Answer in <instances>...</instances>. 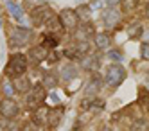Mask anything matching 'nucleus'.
Wrapping results in <instances>:
<instances>
[{
	"mask_svg": "<svg viewBox=\"0 0 149 131\" xmlns=\"http://www.w3.org/2000/svg\"><path fill=\"white\" fill-rule=\"evenodd\" d=\"M61 118H63V108L50 110V111H49V117H47V126H49L50 129L58 128V124L61 122Z\"/></svg>",
	"mask_w": 149,
	"mask_h": 131,
	"instance_id": "13",
	"label": "nucleus"
},
{
	"mask_svg": "<svg viewBox=\"0 0 149 131\" xmlns=\"http://www.w3.org/2000/svg\"><path fill=\"white\" fill-rule=\"evenodd\" d=\"M147 38H149V32H147Z\"/></svg>",
	"mask_w": 149,
	"mask_h": 131,
	"instance_id": "37",
	"label": "nucleus"
},
{
	"mask_svg": "<svg viewBox=\"0 0 149 131\" xmlns=\"http://www.w3.org/2000/svg\"><path fill=\"white\" fill-rule=\"evenodd\" d=\"M50 101H52V102H56V104H58V102H59V95H58L56 92H52V93H50Z\"/></svg>",
	"mask_w": 149,
	"mask_h": 131,
	"instance_id": "30",
	"label": "nucleus"
},
{
	"mask_svg": "<svg viewBox=\"0 0 149 131\" xmlns=\"http://www.w3.org/2000/svg\"><path fill=\"white\" fill-rule=\"evenodd\" d=\"M146 18H147V20H149V4H147V6H146Z\"/></svg>",
	"mask_w": 149,
	"mask_h": 131,
	"instance_id": "33",
	"label": "nucleus"
},
{
	"mask_svg": "<svg viewBox=\"0 0 149 131\" xmlns=\"http://www.w3.org/2000/svg\"><path fill=\"white\" fill-rule=\"evenodd\" d=\"M130 131H149V126H147L144 121H138V122H135V124L130 128Z\"/></svg>",
	"mask_w": 149,
	"mask_h": 131,
	"instance_id": "25",
	"label": "nucleus"
},
{
	"mask_svg": "<svg viewBox=\"0 0 149 131\" xmlns=\"http://www.w3.org/2000/svg\"><path fill=\"white\" fill-rule=\"evenodd\" d=\"M77 67L74 63H68V65H65V67L61 68V77L65 79V81H72V79H76L77 77Z\"/></svg>",
	"mask_w": 149,
	"mask_h": 131,
	"instance_id": "15",
	"label": "nucleus"
},
{
	"mask_svg": "<svg viewBox=\"0 0 149 131\" xmlns=\"http://www.w3.org/2000/svg\"><path fill=\"white\" fill-rule=\"evenodd\" d=\"M104 102L102 101H97V102H95V106H102ZM83 106H92V102H83Z\"/></svg>",
	"mask_w": 149,
	"mask_h": 131,
	"instance_id": "32",
	"label": "nucleus"
},
{
	"mask_svg": "<svg viewBox=\"0 0 149 131\" xmlns=\"http://www.w3.org/2000/svg\"><path fill=\"white\" fill-rule=\"evenodd\" d=\"M77 2H79V4H81V2H84V0H77Z\"/></svg>",
	"mask_w": 149,
	"mask_h": 131,
	"instance_id": "36",
	"label": "nucleus"
},
{
	"mask_svg": "<svg viewBox=\"0 0 149 131\" xmlns=\"http://www.w3.org/2000/svg\"><path fill=\"white\" fill-rule=\"evenodd\" d=\"M102 22H104V25L108 29H115L117 25H119V22H120V13L115 7H111V9H108L102 15Z\"/></svg>",
	"mask_w": 149,
	"mask_h": 131,
	"instance_id": "8",
	"label": "nucleus"
},
{
	"mask_svg": "<svg viewBox=\"0 0 149 131\" xmlns=\"http://www.w3.org/2000/svg\"><path fill=\"white\" fill-rule=\"evenodd\" d=\"M95 45H97V49L104 50L110 47V34L108 32H101V34L95 36Z\"/></svg>",
	"mask_w": 149,
	"mask_h": 131,
	"instance_id": "18",
	"label": "nucleus"
},
{
	"mask_svg": "<svg viewBox=\"0 0 149 131\" xmlns=\"http://www.w3.org/2000/svg\"><path fill=\"white\" fill-rule=\"evenodd\" d=\"M2 90H4L6 97H9V99H11V95L15 93V86H13V83H11V81H6V83H4V86H2Z\"/></svg>",
	"mask_w": 149,
	"mask_h": 131,
	"instance_id": "24",
	"label": "nucleus"
},
{
	"mask_svg": "<svg viewBox=\"0 0 149 131\" xmlns=\"http://www.w3.org/2000/svg\"><path fill=\"white\" fill-rule=\"evenodd\" d=\"M147 111H149V108H147Z\"/></svg>",
	"mask_w": 149,
	"mask_h": 131,
	"instance_id": "38",
	"label": "nucleus"
},
{
	"mask_svg": "<svg viewBox=\"0 0 149 131\" xmlns=\"http://www.w3.org/2000/svg\"><path fill=\"white\" fill-rule=\"evenodd\" d=\"M120 4H122V9L124 11H131L138 4V0H120Z\"/></svg>",
	"mask_w": 149,
	"mask_h": 131,
	"instance_id": "26",
	"label": "nucleus"
},
{
	"mask_svg": "<svg viewBox=\"0 0 149 131\" xmlns=\"http://www.w3.org/2000/svg\"><path fill=\"white\" fill-rule=\"evenodd\" d=\"M45 25H47V32H49V34H58L59 29L63 27V25H61V22H59V18H56V16H52Z\"/></svg>",
	"mask_w": 149,
	"mask_h": 131,
	"instance_id": "19",
	"label": "nucleus"
},
{
	"mask_svg": "<svg viewBox=\"0 0 149 131\" xmlns=\"http://www.w3.org/2000/svg\"><path fill=\"white\" fill-rule=\"evenodd\" d=\"M106 84L111 86V88H117V86H120L122 81L126 79V70L124 67H120L119 63H113L108 67V70H106Z\"/></svg>",
	"mask_w": 149,
	"mask_h": 131,
	"instance_id": "3",
	"label": "nucleus"
},
{
	"mask_svg": "<svg viewBox=\"0 0 149 131\" xmlns=\"http://www.w3.org/2000/svg\"><path fill=\"white\" fill-rule=\"evenodd\" d=\"M18 104L16 101L9 99V97H6V99L0 101V115H2L4 118H15L18 115Z\"/></svg>",
	"mask_w": 149,
	"mask_h": 131,
	"instance_id": "7",
	"label": "nucleus"
},
{
	"mask_svg": "<svg viewBox=\"0 0 149 131\" xmlns=\"http://www.w3.org/2000/svg\"><path fill=\"white\" fill-rule=\"evenodd\" d=\"M33 38V31H31L29 27H13L11 32H9V41H11L13 47H24L29 43V40Z\"/></svg>",
	"mask_w": 149,
	"mask_h": 131,
	"instance_id": "2",
	"label": "nucleus"
},
{
	"mask_svg": "<svg viewBox=\"0 0 149 131\" xmlns=\"http://www.w3.org/2000/svg\"><path fill=\"white\" fill-rule=\"evenodd\" d=\"M90 7H92V9H101V7H102V2H101V0H93Z\"/></svg>",
	"mask_w": 149,
	"mask_h": 131,
	"instance_id": "29",
	"label": "nucleus"
},
{
	"mask_svg": "<svg viewBox=\"0 0 149 131\" xmlns=\"http://www.w3.org/2000/svg\"><path fill=\"white\" fill-rule=\"evenodd\" d=\"M101 131H113V129H111V128H102Z\"/></svg>",
	"mask_w": 149,
	"mask_h": 131,
	"instance_id": "34",
	"label": "nucleus"
},
{
	"mask_svg": "<svg viewBox=\"0 0 149 131\" xmlns=\"http://www.w3.org/2000/svg\"><path fill=\"white\" fill-rule=\"evenodd\" d=\"M101 88H102V79L99 75H93V77L88 81V84L84 86V95L86 97H95L97 93H101Z\"/></svg>",
	"mask_w": 149,
	"mask_h": 131,
	"instance_id": "9",
	"label": "nucleus"
},
{
	"mask_svg": "<svg viewBox=\"0 0 149 131\" xmlns=\"http://www.w3.org/2000/svg\"><path fill=\"white\" fill-rule=\"evenodd\" d=\"M45 58H47V47H43V45L33 47L29 50V54H27V59L33 61V63H41Z\"/></svg>",
	"mask_w": 149,
	"mask_h": 131,
	"instance_id": "10",
	"label": "nucleus"
},
{
	"mask_svg": "<svg viewBox=\"0 0 149 131\" xmlns=\"http://www.w3.org/2000/svg\"><path fill=\"white\" fill-rule=\"evenodd\" d=\"M52 16H54V15H52V11H50L49 6H38V7L33 9V13H31V18H33V24L34 25H43V24H47Z\"/></svg>",
	"mask_w": 149,
	"mask_h": 131,
	"instance_id": "5",
	"label": "nucleus"
},
{
	"mask_svg": "<svg viewBox=\"0 0 149 131\" xmlns=\"http://www.w3.org/2000/svg\"><path fill=\"white\" fill-rule=\"evenodd\" d=\"M77 20H79V16L74 9H63L59 13V22H61L63 29H67V31L77 29Z\"/></svg>",
	"mask_w": 149,
	"mask_h": 131,
	"instance_id": "6",
	"label": "nucleus"
},
{
	"mask_svg": "<svg viewBox=\"0 0 149 131\" xmlns=\"http://www.w3.org/2000/svg\"><path fill=\"white\" fill-rule=\"evenodd\" d=\"M104 2H106V6L111 9V7H115L117 4H120V0H104Z\"/></svg>",
	"mask_w": 149,
	"mask_h": 131,
	"instance_id": "28",
	"label": "nucleus"
},
{
	"mask_svg": "<svg viewBox=\"0 0 149 131\" xmlns=\"http://www.w3.org/2000/svg\"><path fill=\"white\" fill-rule=\"evenodd\" d=\"M36 129H38L36 124H27V126L24 128V131H36Z\"/></svg>",
	"mask_w": 149,
	"mask_h": 131,
	"instance_id": "31",
	"label": "nucleus"
},
{
	"mask_svg": "<svg viewBox=\"0 0 149 131\" xmlns=\"http://www.w3.org/2000/svg\"><path fill=\"white\" fill-rule=\"evenodd\" d=\"M41 84H43V88H56L58 86V77L52 72H47L43 74V77H41Z\"/></svg>",
	"mask_w": 149,
	"mask_h": 131,
	"instance_id": "17",
	"label": "nucleus"
},
{
	"mask_svg": "<svg viewBox=\"0 0 149 131\" xmlns=\"http://www.w3.org/2000/svg\"><path fill=\"white\" fill-rule=\"evenodd\" d=\"M76 13H77V16H79V18L88 20V18H90V15H92V7H90V6H79V7L76 9Z\"/></svg>",
	"mask_w": 149,
	"mask_h": 131,
	"instance_id": "22",
	"label": "nucleus"
},
{
	"mask_svg": "<svg viewBox=\"0 0 149 131\" xmlns=\"http://www.w3.org/2000/svg\"><path fill=\"white\" fill-rule=\"evenodd\" d=\"M0 31H2V18H0Z\"/></svg>",
	"mask_w": 149,
	"mask_h": 131,
	"instance_id": "35",
	"label": "nucleus"
},
{
	"mask_svg": "<svg viewBox=\"0 0 149 131\" xmlns=\"http://www.w3.org/2000/svg\"><path fill=\"white\" fill-rule=\"evenodd\" d=\"M7 11H9V15H11L16 22H22L24 20V11H22V7H20L18 4H15L13 0H9V2H7Z\"/></svg>",
	"mask_w": 149,
	"mask_h": 131,
	"instance_id": "16",
	"label": "nucleus"
},
{
	"mask_svg": "<svg viewBox=\"0 0 149 131\" xmlns=\"http://www.w3.org/2000/svg\"><path fill=\"white\" fill-rule=\"evenodd\" d=\"M45 99V88H43V84H34L33 88H31L25 95V102L29 108H38L41 102H43Z\"/></svg>",
	"mask_w": 149,
	"mask_h": 131,
	"instance_id": "4",
	"label": "nucleus"
},
{
	"mask_svg": "<svg viewBox=\"0 0 149 131\" xmlns=\"http://www.w3.org/2000/svg\"><path fill=\"white\" fill-rule=\"evenodd\" d=\"M81 65H83V68H86V70H90V72H95V70L101 67V58H99V54H88L86 58L81 59Z\"/></svg>",
	"mask_w": 149,
	"mask_h": 131,
	"instance_id": "11",
	"label": "nucleus"
},
{
	"mask_svg": "<svg viewBox=\"0 0 149 131\" xmlns=\"http://www.w3.org/2000/svg\"><path fill=\"white\" fill-rule=\"evenodd\" d=\"M27 56L25 54H13L11 59H9L7 67H6V74L11 75V77H20V75H25L27 70Z\"/></svg>",
	"mask_w": 149,
	"mask_h": 131,
	"instance_id": "1",
	"label": "nucleus"
},
{
	"mask_svg": "<svg viewBox=\"0 0 149 131\" xmlns=\"http://www.w3.org/2000/svg\"><path fill=\"white\" fill-rule=\"evenodd\" d=\"M43 47H58V43H59V36L58 34H49V32H45V36H43Z\"/></svg>",
	"mask_w": 149,
	"mask_h": 131,
	"instance_id": "20",
	"label": "nucleus"
},
{
	"mask_svg": "<svg viewBox=\"0 0 149 131\" xmlns=\"http://www.w3.org/2000/svg\"><path fill=\"white\" fill-rule=\"evenodd\" d=\"M144 32V29L140 27V24H131V25H127V36L130 38H138Z\"/></svg>",
	"mask_w": 149,
	"mask_h": 131,
	"instance_id": "21",
	"label": "nucleus"
},
{
	"mask_svg": "<svg viewBox=\"0 0 149 131\" xmlns=\"http://www.w3.org/2000/svg\"><path fill=\"white\" fill-rule=\"evenodd\" d=\"M140 56H142V59L149 61V41H144L140 45Z\"/></svg>",
	"mask_w": 149,
	"mask_h": 131,
	"instance_id": "27",
	"label": "nucleus"
},
{
	"mask_svg": "<svg viewBox=\"0 0 149 131\" xmlns=\"http://www.w3.org/2000/svg\"><path fill=\"white\" fill-rule=\"evenodd\" d=\"M108 58H110L111 61H115V63H120V61L124 59V56H122L120 50H110V52H108Z\"/></svg>",
	"mask_w": 149,
	"mask_h": 131,
	"instance_id": "23",
	"label": "nucleus"
},
{
	"mask_svg": "<svg viewBox=\"0 0 149 131\" xmlns=\"http://www.w3.org/2000/svg\"><path fill=\"white\" fill-rule=\"evenodd\" d=\"M13 86H15V90L22 92V93H25V92H29L31 88H33V86H31V81H29L27 75H20V77H15Z\"/></svg>",
	"mask_w": 149,
	"mask_h": 131,
	"instance_id": "14",
	"label": "nucleus"
},
{
	"mask_svg": "<svg viewBox=\"0 0 149 131\" xmlns=\"http://www.w3.org/2000/svg\"><path fill=\"white\" fill-rule=\"evenodd\" d=\"M93 36V25L92 24H84L76 29V41H88Z\"/></svg>",
	"mask_w": 149,
	"mask_h": 131,
	"instance_id": "12",
	"label": "nucleus"
}]
</instances>
